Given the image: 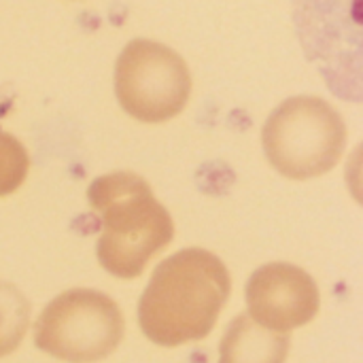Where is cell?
<instances>
[{
  "mask_svg": "<svg viewBox=\"0 0 363 363\" xmlns=\"http://www.w3.org/2000/svg\"><path fill=\"white\" fill-rule=\"evenodd\" d=\"M230 289L228 268L217 255L204 249H183L155 268L138 302L140 330L160 347L204 340Z\"/></svg>",
  "mask_w": 363,
  "mask_h": 363,
  "instance_id": "6da1fadb",
  "label": "cell"
},
{
  "mask_svg": "<svg viewBox=\"0 0 363 363\" xmlns=\"http://www.w3.org/2000/svg\"><path fill=\"white\" fill-rule=\"evenodd\" d=\"M87 200L102 221L98 259L113 277H140L147 264L172 242V217L143 177L104 174L89 185Z\"/></svg>",
  "mask_w": 363,
  "mask_h": 363,
  "instance_id": "7a4b0ae2",
  "label": "cell"
},
{
  "mask_svg": "<svg viewBox=\"0 0 363 363\" xmlns=\"http://www.w3.org/2000/svg\"><path fill=\"white\" fill-rule=\"evenodd\" d=\"M264 151L274 170L306 181L330 172L347 147L340 113L319 96H296L279 104L262 132Z\"/></svg>",
  "mask_w": 363,
  "mask_h": 363,
  "instance_id": "3957f363",
  "label": "cell"
},
{
  "mask_svg": "<svg viewBox=\"0 0 363 363\" xmlns=\"http://www.w3.org/2000/svg\"><path fill=\"white\" fill-rule=\"evenodd\" d=\"M123 340V317L115 300L94 289H70L47 304L34 325L40 351L68 363L108 357Z\"/></svg>",
  "mask_w": 363,
  "mask_h": 363,
  "instance_id": "277c9868",
  "label": "cell"
},
{
  "mask_svg": "<svg viewBox=\"0 0 363 363\" xmlns=\"http://www.w3.org/2000/svg\"><path fill=\"white\" fill-rule=\"evenodd\" d=\"M115 94L130 117L162 123L185 108L191 94V74L174 49L157 40L136 38L117 57Z\"/></svg>",
  "mask_w": 363,
  "mask_h": 363,
  "instance_id": "5b68a950",
  "label": "cell"
},
{
  "mask_svg": "<svg viewBox=\"0 0 363 363\" xmlns=\"http://www.w3.org/2000/svg\"><path fill=\"white\" fill-rule=\"evenodd\" d=\"M249 317L272 330L289 332L311 323L319 313V289L308 272L294 264H266L247 285Z\"/></svg>",
  "mask_w": 363,
  "mask_h": 363,
  "instance_id": "8992f818",
  "label": "cell"
},
{
  "mask_svg": "<svg viewBox=\"0 0 363 363\" xmlns=\"http://www.w3.org/2000/svg\"><path fill=\"white\" fill-rule=\"evenodd\" d=\"M289 336L255 323L249 315H238L223 334L219 363H285Z\"/></svg>",
  "mask_w": 363,
  "mask_h": 363,
  "instance_id": "52a82bcc",
  "label": "cell"
},
{
  "mask_svg": "<svg viewBox=\"0 0 363 363\" xmlns=\"http://www.w3.org/2000/svg\"><path fill=\"white\" fill-rule=\"evenodd\" d=\"M30 323V302L23 294L0 281V357L11 355L23 340Z\"/></svg>",
  "mask_w": 363,
  "mask_h": 363,
  "instance_id": "ba28073f",
  "label": "cell"
},
{
  "mask_svg": "<svg viewBox=\"0 0 363 363\" xmlns=\"http://www.w3.org/2000/svg\"><path fill=\"white\" fill-rule=\"evenodd\" d=\"M30 168V157L26 147L9 132L0 130V198L17 191Z\"/></svg>",
  "mask_w": 363,
  "mask_h": 363,
  "instance_id": "9c48e42d",
  "label": "cell"
}]
</instances>
